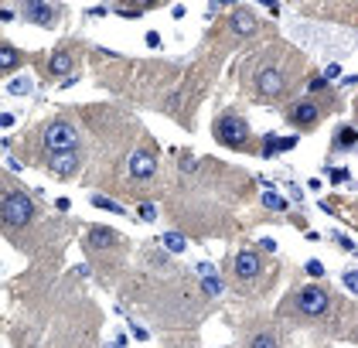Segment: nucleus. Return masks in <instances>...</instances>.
<instances>
[{
	"instance_id": "393cba45",
	"label": "nucleus",
	"mask_w": 358,
	"mask_h": 348,
	"mask_svg": "<svg viewBox=\"0 0 358 348\" xmlns=\"http://www.w3.org/2000/svg\"><path fill=\"white\" fill-rule=\"evenodd\" d=\"M344 287H348V290H358V276H355V270H344Z\"/></svg>"
},
{
	"instance_id": "4468645a",
	"label": "nucleus",
	"mask_w": 358,
	"mask_h": 348,
	"mask_svg": "<svg viewBox=\"0 0 358 348\" xmlns=\"http://www.w3.org/2000/svg\"><path fill=\"white\" fill-rule=\"evenodd\" d=\"M355 140H358L355 126H341L338 140H334V150H352V147H355Z\"/></svg>"
},
{
	"instance_id": "473e14b6",
	"label": "nucleus",
	"mask_w": 358,
	"mask_h": 348,
	"mask_svg": "<svg viewBox=\"0 0 358 348\" xmlns=\"http://www.w3.org/2000/svg\"><path fill=\"white\" fill-rule=\"evenodd\" d=\"M147 44H150V48H157V44H160V34H154V31H150V34H147Z\"/></svg>"
},
{
	"instance_id": "aec40b11",
	"label": "nucleus",
	"mask_w": 358,
	"mask_h": 348,
	"mask_svg": "<svg viewBox=\"0 0 358 348\" xmlns=\"http://www.w3.org/2000/svg\"><path fill=\"white\" fill-rule=\"evenodd\" d=\"M263 205H266V208H276V212H283V208H286V202H283L276 192H266V194H263Z\"/></svg>"
},
{
	"instance_id": "20e7f679",
	"label": "nucleus",
	"mask_w": 358,
	"mask_h": 348,
	"mask_svg": "<svg viewBox=\"0 0 358 348\" xmlns=\"http://www.w3.org/2000/svg\"><path fill=\"white\" fill-rule=\"evenodd\" d=\"M76 144H78V134H76L72 123L55 120V123L44 126V147H48V154H68V150H76Z\"/></svg>"
},
{
	"instance_id": "dca6fc26",
	"label": "nucleus",
	"mask_w": 358,
	"mask_h": 348,
	"mask_svg": "<svg viewBox=\"0 0 358 348\" xmlns=\"http://www.w3.org/2000/svg\"><path fill=\"white\" fill-rule=\"evenodd\" d=\"M14 65H20V52H14V48H0V68H14Z\"/></svg>"
},
{
	"instance_id": "a211bd4d",
	"label": "nucleus",
	"mask_w": 358,
	"mask_h": 348,
	"mask_svg": "<svg viewBox=\"0 0 358 348\" xmlns=\"http://www.w3.org/2000/svg\"><path fill=\"white\" fill-rule=\"evenodd\" d=\"M249 348H280V342H276L273 334H256V338L249 342Z\"/></svg>"
},
{
	"instance_id": "c756f323",
	"label": "nucleus",
	"mask_w": 358,
	"mask_h": 348,
	"mask_svg": "<svg viewBox=\"0 0 358 348\" xmlns=\"http://www.w3.org/2000/svg\"><path fill=\"white\" fill-rule=\"evenodd\" d=\"M328 174H331V181H348V171H344V168H338V171L328 168Z\"/></svg>"
},
{
	"instance_id": "b1692460",
	"label": "nucleus",
	"mask_w": 358,
	"mask_h": 348,
	"mask_svg": "<svg viewBox=\"0 0 358 348\" xmlns=\"http://www.w3.org/2000/svg\"><path fill=\"white\" fill-rule=\"evenodd\" d=\"M194 270H198V276H202V280H205V276H215V266H212V263H198Z\"/></svg>"
},
{
	"instance_id": "6e6552de",
	"label": "nucleus",
	"mask_w": 358,
	"mask_h": 348,
	"mask_svg": "<svg viewBox=\"0 0 358 348\" xmlns=\"http://www.w3.org/2000/svg\"><path fill=\"white\" fill-rule=\"evenodd\" d=\"M236 273H239L242 280H252V276L263 273V260H260L252 250H242L239 256H236Z\"/></svg>"
},
{
	"instance_id": "5701e85b",
	"label": "nucleus",
	"mask_w": 358,
	"mask_h": 348,
	"mask_svg": "<svg viewBox=\"0 0 358 348\" xmlns=\"http://www.w3.org/2000/svg\"><path fill=\"white\" fill-rule=\"evenodd\" d=\"M338 76H341V65H334V62H331V65L324 68V76H320V78L328 82V78H338Z\"/></svg>"
},
{
	"instance_id": "9d476101",
	"label": "nucleus",
	"mask_w": 358,
	"mask_h": 348,
	"mask_svg": "<svg viewBox=\"0 0 358 348\" xmlns=\"http://www.w3.org/2000/svg\"><path fill=\"white\" fill-rule=\"evenodd\" d=\"M48 168L55 174H62V178H68V174L78 171V157L68 150V154H48Z\"/></svg>"
},
{
	"instance_id": "c85d7f7f",
	"label": "nucleus",
	"mask_w": 358,
	"mask_h": 348,
	"mask_svg": "<svg viewBox=\"0 0 358 348\" xmlns=\"http://www.w3.org/2000/svg\"><path fill=\"white\" fill-rule=\"evenodd\" d=\"M194 168H198V160H194L191 154H184V160H181V171H194Z\"/></svg>"
},
{
	"instance_id": "7c9ffc66",
	"label": "nucleus",
	"mask_w": 358,
	"mask_h": 348,
	"mask_svg": "<svg viewBox=\"0 0 358 348\" xmlns=\"http://www.w3.org/2000/svg\"><path fill=\"white\" fill-rule=\"evenodd\" d=\"M324 86H328V82H324L320 76H314V78H310V92H318V89H324Z\"/></svg>"
},
{
	"instance_id": "9b49d317",
	"label": "nucleus",
	"mask_w": 358,
	"mask_h": 348,
	"mask_svg": "<svg viewBox=\"0 0 358 348\" xmlns=\"http://www.w3.org/2000/svg\"><path fill=\"white\" fill-rule=\"evenodd\" d=\"M154 168H157V160H154L150 150H136V154L130 157V174L133 178H147V174H154Z\"/></svg>"
},
{
	"instance_id": "f3484780",
	"label": "nucleus",
	"mask_w": 358,
	"mask_h": 348,
	"mask_svg": "<svg viewBox=\"0 0 358 348\" xmlns=\"http://www.w3.org/2000/svg\"><path fill=\"white\" fill-rule=\"evenodd\" d=\"M92 205H96V208H106V212H113V215H123V208L116 205L113 198H102V194H96V198H92Z\"/></svg>"
},
{
	"instance_id": "6ab92c4d",
	"label": "nucleus",
	"mask_w": 358,
	"mask_h": 348,
	"mask_svg": "<svg viewBox=\"0 0 358 348\" xmlns=\"http://www.w3.org/2000/svg\"><path fill=\"white\" fill-rule=\"evenodd\" d=\"M10 92H14V96H28V92H31V78L28 76L14 78V82H10Z\"/></svg>"
},
{
	"instance_id": "2eb2a0df",
	"label": "nucleus",
	"mask_w": 358,
	"mask_h": 348,
	"mask_svg": "<svg viewBox=\"0 0 358 348\" xmlns=\"http://www.w3.org/2000/svg\"><path fill=\"white\" fill-rule=\"evenodd\" d=\"M164 250H170V252H184V236H178V232H164Z\"/></svg>"
},
{
	"instance_id": "bb28decb",
	"label": "nucleus",
	"mask_w": 358,
	"mask_h": 348,
	"mask_svg": "<svg viewBox=\"0 0 358 348\" xmlns=\"http://www.w3.org/2000/svg\"><path fill=\"white\" fill-rule=\"evenodd\" d=\"M307 273H310V276H320V273H324V266H320L318 260H307Z\"/></svg>"
},
{
	"instance_id": "0eeeda50",
	"label": "nucleus",
	"mask_w": 358,
	"mask_h": 348,
	"mask_svg": "<svg viewBox=\"0 0 358 348\" xmlns=\"http://www.w3.org/2000/svg\"><path fill=\"white\" fill-rule=\"evenodd\" d=\"M20 14L31 20V24H38V28H55L58 18H62V7L34 0V4H24V7H20Z\"/></svg>"
},
{
	"instance_id": "39448f33",
	"label": "nucleus",
	"mask_w": 358,
	"mask_h": 348,
	"mask_svg": "<svg viewBox=\"0 0 358 348\" xmlns=\"http://www.w3.org/2000/svg\"><path fill=\"white\" fill-rule=\"evenodd\" d=\"M297 310H304V314H310V318H318V314H324L328 310V304H331V294L320 287H304L297 290Z\"/></svg>"
},
{
	"instance_id": "7ed1b4c3",
	"label": "nucleus",
	"mask_w": 358,
	"mask_h": 348,
	"mask_svg": "<svg viewBox=\"0 0 358 348\" xmlns=\"http://www.w3.org/2000/svg\"><path fill=\"white\" fill-rule=\"evenodd\" d=\"M215 140L218 144H226V147H232V150H246L249 147V123H246L242 116H236V113H222L218 120H215Z\"/></svg>"
},
{
	"instance_id": "a878e982",
	"label": "nucleus",
	"mask_w": 358,
	"mask_h": 348,
	"mask_svg": "<svg viewBox=\"0 0 358 348\" xmlns=\"http://www.w3.org/2000/svg\"><path fill=\"white\" fill-rule=\"evenodd\" d=\"M273 150H276V136L270 134V136H266V144H263V154H266V157H273Z\"/></svg>"
},
{
	"instance_id": "ddd939ff",
	"label": "nucleus",
	"mask_w": 358,
	"mask_h": 348,
	"mask_svg": "<svg viewBox=\"0 0 358 348\" xmlns=\"http://www.w3.org/2000/svg\"><path fill=\"white\" fill-rule=\"evenodd\" d=\"M48 68H52V76H68V68H72V55H68V52H55L52 62H48Z\"/></svg>"
},
{
	"instance_id": "2f4dec72",
	"label": "nucleus",
	"mask_w": 358,
	"mask_h": 348,
	"mask_svg": "<svg viewBox=\"0 0 358 348\" xmlns=\"http://www.w3.org/2000/svg\"><path fill=\"white\" fill-rule=\"evenodd\" d=\"M338 242H341V250H348V252L355 250V242H352V239H348V236H338Z\"/></svg>"
},
{
	"instance_id": "f8f14e48",
	"label": "nucleus",
	"mask_w": 358,
	"mask_h": 348,
	"mask_svg": "<svg viewBox=\"0 0 358 348\" xmlns=\"http://www.w3.org/2000/svg\"><path fill=\"white\" fill-rule=\"evenodd\" d=\"M232 31H236V34H252V31H256V18H252V10L239 7V10L232 14Z\"/></svg>"
},
{
	"instance_id": "4be33fe9",
	"label": "nucleus",
	"mask_w": 358,
	"mask_h": 348,
	"mask_svg": "<svg viewBox=\"0 0 358 348\" xmlns=\"http://www.w3.org/2000/svg\"><path fill=\"white\" fill-rule=\"evenodd\" d=\"M136 215H140L144 222H154V218H157V212H154V205H140V208H136Z\"/></svg>"
},
{
	"instance_id": "1a4fd4ad",
	"label": "nucleus",
	"mask_w": 358,
	"mask_h": 348,
	"mask_svg": "<svg viewBox=\"0 0 358 348\" xmlns=\"http://www.w3.org/2000/svg\"><path fill=\"white\" fill-rule=\"evenodd\" d=\"M86 242L92 246V250H106V246H116L120 242V236L113 229H106V226H92V229L86 232Z\"/></svg>"
},
{
	"instance_id": "423d86ee",
	"label": "nucleus",
	"mask_w": 358,
	"mask_h": 348,
	"mask_svg": "<svg viewBox=\"0 0 358 348\" xmlns=\"http://www.w3.org/2000/svg\"><path fill=\"white\" fill-rule=\"evenodd\" d=\"M286 120H290L297 130H310V126H318V120H320V106L314 99H300V102H294V106L286 110Z\"/></svg>"
},
{
	"instance_id": "cd10ccee",
	"label": "nucleus",
	"mask_w": 358,
	"mask_h": 348,
	"mask_svg": "<svg viewBox=\"0 0 358 348\" xmlns=\"http://www.w3.org/2000/svg\"><path fill=\"white\" fill-rule=\"evenodd\" d=\"M297 144V136H283V140H276V150H290Z\"/></svg>"
},
{
	"instance_id": "f03ea898",
	"label": "nucleus",
	"mask_w": 358,
	"mask_h": 348,
	"mask_svg": "<svg viewBox=\"0 0 358 348\" xmlns=\"http://www.w3.org/2000/svg\"><path fill=\"white\" fill-rule=\"evenodd\" d=\"M34 218V202L24 192H18V184H10V192L0 198V222L4 226H28Z\"/></svg>"
},
{
	"instance_id": "f257e3e1",
	"label": "nucleus",
	"mask_w": 358,
	"mask_h": 348,
	"mask_svg": "<svg viewBox=\"0 0 358 348\" xmlns=\"http://www.w3.org/2000/svg\"><path fill=\"white\" fill-rule=\"evenodd\" d=\"M246 82L266 99H283L297 82H300V62L290 48L283 44H270L263 48L252 62H246L242 68Z\"/></svg>"
},
{
	"instance_id": "412c9836",
	"label": "nucleus",
	"mask_w": 358,
	"mask_h": 348,
	"mask_svg": "<svg viewBox=\"0 0 358 348\" xmlns=\"http://www.w3.org/2000/svg\"><path fill=\"white\" fill-rule=\"evenodd\" d=\"M205 290L208 294H222V280L218 276H205Z\"/></svg>"
}]
</instances>
